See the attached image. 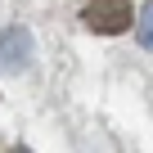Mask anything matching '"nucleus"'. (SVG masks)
<instances>
[{
    "label": "nucleus",
    "mask_w": 153,
    "mask_h": 153,
    "mask_svg": "<svg viewBox=\"0 0 153 153\" xmlns=\"http://www.w3.org/2000/svg\"><path fill=\"white\" fill-rule=\"evenodd\" d=\"M14 153H27V149H14Z\"/></svg>",
    "instance_id": "20e7f679"
},
{
    "label": "nucleus",
    "mask_w": 153,
    "mask_h": 153,
    "mask_svg": "<svg viewBox=\"0 0 153 153\" xmlns=\"http://www.w3.org/2000/svg\"><path fill=\"white\" fill-rule=\"evenodd\" d=\"M81 23L99 36H117L135 23L131 14V0H86V9H81Z\"/></svg>",
    "instance_id": "f257e3e1"
},
{
    "label": "nucleus",
    "mask_w": 153,
    "mask_h": 153,
    "mask_svg": "<svg viewBox=\"0 0 153 153\" xmlns=\"http://www.w3.org/2000/svg\"><path fill=\"white\" fill-rule=\"evenodd\" d=\"M32 63V36L23 27H0V72H18Z\"/></svg>",
    "instance_id": "f03ea898"
},
{
    "label": "nucleus",
    "mask_w": 153,
    "mask_h": 153,
    "mask_svg": "<svg viewBox=\"0 0 153 153\" xmlns=\"http://www.w3.org/2000/svg\"><path fill=\"white\" fill-rule=\"evenodd\" d=\"M135 41H140L144 50H153V0L135 14Z\"/></svg>",
    "instance_id": "7ed1b4c3"
}]
</instances>
